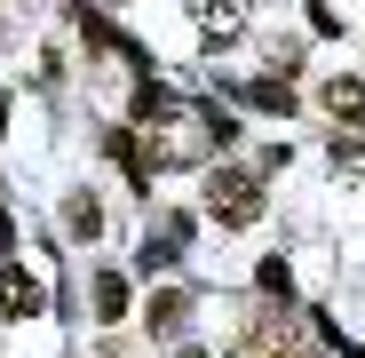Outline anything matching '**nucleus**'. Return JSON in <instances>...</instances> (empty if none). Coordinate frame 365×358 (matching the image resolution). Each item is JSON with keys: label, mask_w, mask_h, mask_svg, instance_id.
<instances>
[{"label": "nucleus", "mask_w": 365, "mask_h": 358, "mask_svg": "<svg viewBox=\"0 0 365 358\" xmlns=\"http://www.w3.org/2000/svg\"><path fill=\"white\" fill-rule=\"evenodd\" d=\"M326 111L334 119H365V80H326Z\"/></svg>", "instance_id": "obj_3"}, {"label": "nucleus", "mask_w": 365, "mask_h": 358, "mask_svg": "<svg viewBox=\"0 0 365 358\" xmlns=\"http://www.w3.org/2000/svg\"><path fill=\"white\" fill-rule=\"evenodd\" d=\"M9 239H16V231H9V215H0V247H9Z\"/></svg>", "instance_id": "obj_7"}, {"label": "nucleus", "mask_w": 365, "mask_h": 358, "mask_svg": "<svg viewBox=\"0 0 365 358\" xmlns=\"http://www.w3.org/2000/svg\"><path fill=\"white\" fill-rule=\"evenodd\" d=\"M96 311L119 319V311H128V287H119V279H96Z\"/></svg>", "instance_id": "obj_5"}, {"label": "nucleus", "mask_w": 365, "mask_h": 358, "mask_svg": "<svg viewBox=\"0 0 365 358\" xmlns=\"http://www.w3.org/2000/svg\"><path fill=\"white\" fill-rule=\"evenodd\" d=\"M334 167L349 175V184H365V144H334Z\"/></svg>", "instance_id": "obj_6"}, {"label": "nucleus", "mask_w": 365, "mask_h": 358, "mask_svg": "<svg viewBox=\"0 0 365 358\" xmlns=\"http://www.w3.org/2000/svg\"><path fill=\"white\" fill-rule=\"evenodd\" d=\"M207 207H215V223H238V231H247V223L262 215V184L238 175V167H222L215 184H207Z\"/></svg>", "instance_id": "obj_1"}, {"label": "nucleus", "mask_w": 365, "mask_h": 358, "mask_svg": "<svg viewBox=\"0 0 365 358\" xmlns=\"http://www.w3.org/2000/svg\"><path fill=\"white\" fill-rule=\"evenodd\" d=\"M0 303H9V311H40V279H24V271H16L9 287H0Z\"/></svg>", "instance_id": "obj_4"}, {"label": "nucleus", "mask_w": 365, "mask_h": 358, "mask_svg": "<svg viewBox=\"0 0 365 358\" xmlns=\"http://www.w3.org/2000/svg\"><path fill=\"white\" fill-rule=\"evenodd\" d=\"M238 24H247L238 0H199V40H238Z\"/></svg>", "instance_id": "obj_2"}]
</instances>
